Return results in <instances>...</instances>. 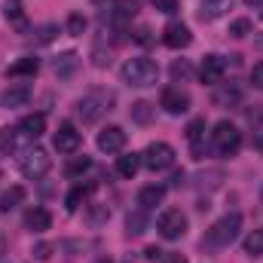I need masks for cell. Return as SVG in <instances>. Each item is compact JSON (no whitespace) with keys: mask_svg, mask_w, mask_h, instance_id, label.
<instances>
[{"mask_svg":"<svg viewBox=\"0 0 263 263\" xmlns=\"http://www.w3.org/2000/svg\"><path fill=\"white\" fill-rule=\"evenodd\" d=\"M114 104H117V95H114L110 89H89V92L77 101V114H80L83 123L92 126V123H98L104 114H110Z\"/></svg>","mask_w":263,"mask_h":263,"instance_id":"cell-1","label":"cell"},{"mask_svg":"<svg viewBox=\"0 0 263 263\" xmlns=\"http://www.w3.org/2000/svg\"><path fill=\"white\" fill-rule=\"evenodd\" d=\"M239 230H242V214L233 211V214L220 217V220L205 233L202 248H208V251H220V248H227V245H233V242L239 239Z\"/></svg>","mask_w":263,"mask_h":263,"instance_id":"cell-2","label":"cell"},{"mask_svg":"<svg viewBox=\"0 0 263 263\" xmlns=\"http://www.w3.org/2000/svg\"><path fill=\"white\" fill-rule=\"evenodd\" d=\"M120 77H123V83H126V86L144 89V86H153V83L159 80V65H156L153 59L138 55V59H129L126 65L120 67Z\"/></svg>","mask_w":263,"mask_h":263,"instance_id":"cell-3","label":"cell"},{"mask_svg":"<svg viewBox=\"0 0 263 263\" xmlns=\"http://www.w3.org/2000/svg\"><path fill=\"white\" fill-rule=\"evenodd\" d=\"M49 165H52V159H49V153H46L43 147H34V144H31V147H25V150L18 153V168H22V175L31 178V181L46 178Z\"/></svg>","mask_w":263,"mask_h":263,"instance_id":"cell-4","label":"cell"},{"mask_svg":"<svg viewBox=\"0 0 263 263\" xmlns=\"http://www.w3.org/2000/svg\"><path fill=\"white\" fill-rule=\"evenodd\" d=\"M211 147L220 153V156H233L239 147H242V132L236 129L230 120H220L214 132H211Z\"/></svg>","mask_w":263,"mask_h":263,"instance_id":"cell-5","label":"cell"},{"mask_svg":"<svg viewBox=\"0 0 263 263\" xmlns=\"http://www.w3.org/2000/svg\"><path fill=\"white\" fill-rule=\"evenodd\" d=\"M141 162H144L150 172H165V168L175 165V150H172V144H165V141H153V144H147V150L141 153Z\"/></svg>","mask_w":263,"mask_h":263,"instance_id":"cell-6","label":"cell"},{"mask_svg":"<svg viewBox=\"0 0 263 263\" xmlns=\"http://www.w3.org/2000/svg\"><path fill=\"white\" fill-rule=\"evenodd\" d=\"M156 230H159L162 239L175 242V239H181V236L187 233V214H184L181 208H165V211L159 214V220H156Z\"/></svg>","mask_w":263,"mask_h":263,"instance_id":"cell-7","label":"cell"},{"mask_svg":"<svg viewBox=\"0 0 263 263\" xmlns=\"http://www.w3.org/2000/svg\"><path fill=\"white\" fill-rule=\"evenodd\" d=\"M159 107L165 110V114H172V117H181V114H187L190 110V95L187 92H181V89H162V95H159Z\"/></svg>","mask_w":263,"mask_h":263,"instance_id":"cell-8","label":"cell"},{"mask_svg":"<svg viewBox=\"0 0 263 263\" xmlns=\"http://www.w3.org/2000/svg\"><path fill=\"white\" fill-rule=\"evenodd\" d=\"M162 43H165L168 49H187V46L193 43V34H190L187 25H181V22H168L165 31H162Z\"/></svg>","mask_w":263,"mask_h":263,"instance_id":"cell-9","label":"cell"},{"mask_svg":"<svg viewBox=\"0 0 263 263\" xmlns=\"http://www.w3.org/2000/svg\"><path fill=\"white\" fill-rule=\"evenodd\" d=\"M223 73H227V59H220V55H205V59H202V67H199L202 83L220 86V83H223Z\"/></svg>","mask_w":263,"mask_h":263,"instance_id":"cell-10","label":"cell"},{"mask_svg":"<svg viewBox=\"0 0 263 263\" xmlns=\"http://www.w3.org/2000/svg\"><path fill=\"white\" fill-rule=\"evenodd\" d=\"M126 147V132L120 126H104L98 132V150L101 153H120Z\"/></svg>","mask_w":263,"mask_h":263,"instance_id":"cell-11","label":"cell"},{"mask_svg":"<svg viewBox=\"0 0 263 263\" xmlns=\"http://www.w3.org/2000/svg\"><path fill=\"white\" fill-rule=\"evenodd\" d=\"M52 144H55L59 153H77L80 144H83V138H80V132L73 129L70 123H62L59 132H55V138H52Z\"/></svg>","mask_w":263,"mask_h":263,"instance_id":"cell-12","label":"cell"},{"mask_svg":"<svg viewBox=\"0 0 263 263\" xmlns=\"http://www.w3.org/2000/svg\"><path fill=\"white\" fill-rule=\"evenodd\" d=\"M25 147H31V138L18 129V126H15V129H9V126L0 129V153H12V150L22 153Z\"/></svg>","mask_w":263,"mask_h":263,"instance_id":"cell-13","label":"cell"},{"mask_svg":"<svg viewBox=\"0 0 263 263\" xmlns=\"http://www.w3.org/2000/svg\"><path fill=\"white\" fill-rule=\"evenodd\" d=\"M3 18L9 22V28H15L18 34H28V15L22 0H3Z\"/></svg>","mask_w":263,"mask_h":263,"instance_id":"cell-14","label":"cell"},{"mask_svg":"<svg viewBox=\"0 0 263 263\" xmlns=\"http://www.w3.org/2000/svg\"><path fill=\"white\" fill-rule=\"evenodd\" d=\"M28 101H31V86H25V83H18V86H9V89L0 95V107H6V110L25 107Z\"/></svg>","mask_w":263,"mask_h":263,"instance_id":"cell-15","label":"cell"},{"mask_svg":"<svg viewBox=\"0 0 263 263\" xmlns=\"http://www.w3.org/2000/svg\"><path fill=\"white\" fill-rule=\"evenodd\" d=\"M236 0H199V18L202 22H217L233 9Z\"/></svg>","mask_w":263,"mask_h":263,"instance_id":"cell-16","label":"cell"},{"mask_svg":"<svg viewBox=\"0 0 263 263\" xmlns=\"http://www.w3.org/2000/svg\"><path fill=\"white\" fill-rule=\"evenodd\" d=\"M187 141H190V147H193V156L202 159L205 156V120L196 117L190 126H187Z\"/></svg>","mask_w":263,"mask_h":263,"instance_id":"cell-17","label":"cell"},{"mask_svg":"<svg viewBox=\"0 0 263 263\" xmlns=\"http://www.w3.org/2000/svg\"><path fill=\"white\" fill-rule=\"evenodd\" d=\"M162 199H165V187H162V184H147V187H141V193H138V208L150 211V208H156Z\"/></svg>","mask_w":263,"mask_h":263,"instance_id":"cell-18","label":"cell"},{"mask_svg":"<svg viewBox=\"0 0 263 263\" xmlns=\"http://www.w3.org/2000/svg\"><path fill=\"white\" fill-rule=\"evenodd\" d=\"M37 70H40V59L25 55V59H18L15 65L6 67V80H15V77H34Z\"/></svg>","mask_w":263,"mask_h":263,"instance_id":"cell-19","label":"cell"},{"mask_svg":"<svg viewBox=\"0 0 263 263\" xmlns=\"http://www.w3.org/2000/svg\"><path fill=\"white\" fill-rule=\"evenodd\" d=\"M18 129L25 132L31 141H37V138L46 132V117H43V114H28V117L18 123Z\"/></svg>","mask_w":263,"mask_h":263,"instance_id":"cell-20","label":"cell"},{"mask_svg":"<svg viewBox=\"0 0 263 263\" xmlns=\"http://www.w3.org/2000/svg\"><path fill=\"white\" fill-rule=\"evenodd\" d=\"M25 223H28V230H31V233H43V230H49L52 214H49L46 208H31V211H28V217H25Z\"/></svg>","mask_w":263,"mask_h":263,"instance_id":"cell-21","label":"cell"},{"mask_svg":"<svg viewBox=\"0 0 263 263\" xmlns=\"http://www.w3.org/2000/svg\"><path fill=\"white\" fill-rule=\"evenodd\" d=\"M80 67V55L77 52H65V55H59L55 62H52V70L62 77V80H67V77H73V70Z\"/></svg>","mask_w":263,"mask_h":263,"instance_id":"cell-22","label":"cell"},{"mask_svg":"<svg viewBox=\"0 0 263 263\" xmlns=\"http://www.w3.org/2000/svg\"><path fill=\"white\" fill-rule=\"evenodd\" d=\"M141 153H126V156H120L117 159V172L123 175V178H135L138 172H141Z\"/></svg>","mask_w":263,"mask_h":263,"instance_id":"cell-23","label":"cell"},{"mask_svg":"<svg viewBox=\"0 0 263 263\" xmlns=\"http://www.w3.org/2000/svg\"><path fill=\"white\" fill-rule=\"evenodd\" d=\"M22 202H25V187H18V184H15V187H9V190H3V193H0V211H6V214H9V211H12V208H18Z\"/></svg>","mask_w":263,"mask_h":263,"instance_id":"cell-24","label":"cell"},{"mask_svg":"<svg viewBox=\"0 0 263 263\" xmlns=\"http://www.w3.org/2000/svg\"><path fill=\"white\" fill-rule=\"evenodd\" d=\"M92 190H95V184H86V187H73V190L67 193V199H65V208H67V211H77L80 205H86V202H89Z\"/></svg>","mask_w":263,"mask_h":263,"instance_id":"cell-25","label":"cell"},{"mask_svg":"<svg viewBox=\"0 0 263 263\" xmlns=\"http://www.w3.org/2000/svg\"><path fill=\"white\" fill-rule=\"evenodd\" d=\"M89 168H92V159H89V156H73V159L67 162L65 172H67V178H70V181H80Z\"/></svg>","mask_w":263,"mask_h":263,"instance_id":"cell-26","label":"cell"},{"mask_svg":"<svg viewBox=\"0 0 263 263\" xmlns=\"http://www.w3.org/2000/svg\"><path fill=\"white\" fill-rule=\"evenodd\" d=\"M144 230H147V211L138 208V211H132L129 217H126V233L129 236H141Z\"/></svg>","mask_w":263,"mask_h":263,"instance_id":"cell-27","label":"cell"},{"mask_svg":"<svg viewBox=\"0 0 263 263\" xmlns=\"http://www.w3.org/2000/svg\"><path fill=\"white\" fill-rule=\"evenodd\" d=\"M153 114H156V107H153L150 101H135V104H132V120H135V123H150Z\"/></svg>","mask_w":263,"mask_h":263,"instance_id":"cell-28","label":"cell"},{"mask_svg":"<svg viewBox=\"0 0 263 263\" xmlns=\"http://www.w3.org/2000/svg\"><path fill=\"white\" fill-rule=\"evenodd\" d=\"M245 254H251V257H260L263 254V227L254 230V233L245 239Z\"/></svg>","mask_w":263,"mask_h":263,"instance_id":"cell-29","label":"cell"},{"mask_svg":"<svg viewBox=\"0 0 263 263\" xmlns=\"http://www.w3.org/2000/svg\"><path fill=\"white\" fill-rule=\"evenodd\" d=\"M251 18H236L233 25H230V37H236V40H242V37H248L251 34Z\"/></svg>","mask_w":263,"mask_h":263,"instance_id":"cell-30","label":"cell"},{"mask_svg":"<svg viewBox=\"0 0 263 263\" xmlns=\"http://www.w3.org/2000/svg\"><path fill=\"white\" fill-rule=\"evenodd\" d=\"M83 31H86V18H83L80 12H73V15L67 18V34H70V37H83Z\"/></svg>","mask_w":263,"mask_h":263,"instance_id":"cell-31","label":"cell"},{"mask_svg":"<svg viewBox=\"0 0 263 263\" xmlns=\"http://www.w3.org/2000/svg\"><path fill=\"white\" fill-rule=\"evenodd\" d=\"M34 34H37V43H52L55 34H59V28H55V25H40Z\"/></svg>","mask_w":263,"mask_h":263,"instance_id":"cell-32","label":"cell"},{"mask_svg":"<svg viewBox=\"0 0 263 263\" xmlns=\"http://www.w3.org/2000/svg\"><path fill=\"white\" fill-rule=\"evenodd\" d=\"M172 77H175V80H190V77H193V67L187 65V62H175V65H172Z\"/></svg>","mask_w":263,"mask_h":263,"instance_id":"cell-33","label":"cell"},{"mask_svg":"<svg viewBox=\"0 0 263 263\" xmlns=\"http://www.w3.org/2000/svg\"><path fill=\"white\" fill-rule=\"evenodd\" d=\"M34 257H37V260H49V257H52V245H49V242L34 245Z\"/></svg>","mask_w":263,"mask_h":263,"instance_id":"cell-34","label":"cell"},{"mask_svg":"<svg viewBox=\"0 0 263 263\" xmlns=\"http://www.w3.org/2000/svg\"><path fill=\"white\" fill-rule=\"evenodd\" d=\"M153 6H156L159 12H165V15L178 12V0H153Z\"/></svg>","mask_w":263,"mask_h":263,"instance_id":"cell-35","label":"cell"},{"mask_svg":"<svg viewBox=\"0 0 263 263\" xmlns=\"http://www.w3.org/2000/svg\"><path fill=\"white\" fill-rule=\"evenodd\" d=\"M251 83H254L257 89H263V62H257V65L251 67Z\"/></svg>","mask_w":263,"mask_h":263,"instance_id":"cell-36","label":"cell"},{"mask_svg":"<svg viewBox=\"0 0 263 263\" xmlns=\"http://www.w3.org/2000/svg\"><path fill=\"white\" fill-rule=\"evenodd\" d=\"M135 40H138L141 46H147V43L153 40V37H150V28H138V31H135Z\"/></svg>","mask_w":263,"mask_h":263,"instance_id":"cell-37","label":"cell"},{"mask_svg":"<svg viewBox=\"0 0 263 263\" xmlns=\"http://www.w3.org/2000/svg\"><path fill=\"white\" fill-rule=\"evenodd\" d=\"M107 217H110V208H107V205H104V208H92V220H95V223H101V220H107Z\"/></svg>","mask_w":263,"mask_h":263,"instance_id":"cell-38","label":"cell"},{"mask_svg":"<svg viewBox=\"0 0 263 263\" xmlns=\"http://www.w3.org/2000/svg\"><path fill=\"white\" fill-rule=\"evenodd\" d=\"M144 257H147V260H159V257H162V251L153 245V248H147V251H144Z\"/></svg>","mask_w":263,"mask_h":263,"instance_id":"cell-39","label":"cell"},{"mask_svg":"<svg viewBox=\"0 0 263 263\" xmlns=\"http://www.w3.org/2000/svg\"><path fill=\"white\" fill-rule=\"evenodd\" d=\"M162 263H187L184 254H168V257H162Z\"/></svg>","mask_w":263,"mask_h":263,"instance_id":"cell-40","label":"cell"},{"mask_svg":"<svg viewBox=\"0 0 263 263\" xmlns=\"http://www.w3.org/2000/svg\"><path fill=\"white\" fill-rule=\"evenodd\" d=\"M3 251H6V239L0 236V254H3Z\"/></svg>","mask_w":263,"mask_h":263,"instance_id":"cell-41","label":"cell"},{"mask_svg":"<svg viewBox=\"0 0 263 263\" xmlns=\"http://www.w3.org/2000/svg\"><path fill=\"white\" fill-rule=\"evenodd\" d=\"M245 3H248V6H260L263 0H245Z\"/></svg>","mask_w":263,"mask_h":263,"instance_id":"cell-42","label":"cell"},{"mask_svg":"<svg viewBox=\"0 0 263 263\" xmlns=\"http://www.w3.org/2000/svg\"><path fill=\"white\" fill-rule=\"evenodd\" d=\"M257 147H260V150H263V135H260V138H257Z\"/></svg>","mask_w":263,"mask_h":263,"instance_id":"cell-43","label":"cell"},{"mask_svg":"<svg viewBox=\"0 0 263 263\" xmlns=\"http://www.w3.org/2000/svg\"><path fill=\"white\" fill-rule=\"evenodd\" d=\"M98 263H107V260H98Z\"/></svg>","mask_w":263,"mask_h":263,"instance_id":"cell-44","label":"cell"}]
</instances>
